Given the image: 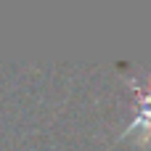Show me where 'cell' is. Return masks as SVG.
<instances>
[{"instance_id":"cell-1","label":"cell","mask_w":151,"mask_h":151,"mask_svg":"<svg viewBox=\"0 0 151 151\" xmlns=\"http://www.w3.org/2000/svg\"><path fill=\"white\" fill-rule=\"evenodd\" d=\"M130 88L138 93L141 114H138V119L125 130L122 138H138L141 143H149L151 141V74H146L143 82H141L138 77H130Z\"/></svg>"}]
</instances>
